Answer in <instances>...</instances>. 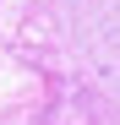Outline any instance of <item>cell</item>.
I'll list each match as a JSON object with an SVG mask.
<instances>
[]
</instances>
